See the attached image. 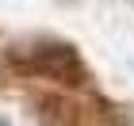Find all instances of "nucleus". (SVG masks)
Segmentation results:
<instances>
[{
    "mask_svg": "<svg viewBox=\"0 0 134 126\" xmlns=\"http://www.w3.org/2000/svg\"><path fill=\"white\" fill-rule=\"evenodd\" d=\"M35 65H38V69H50V73H58V76H65V69L77 73V57H73L69 46H46V50H38Z\"/></svg>",
    "mask_w": 134,
    "mask_h": 126,
    "instance_id": "1",
    "label": "nucleus"
}]
</instances>
